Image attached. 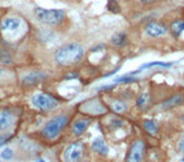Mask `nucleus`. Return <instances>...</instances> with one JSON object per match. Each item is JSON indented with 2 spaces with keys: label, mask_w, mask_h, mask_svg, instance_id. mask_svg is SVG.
<instances>
[{
  "label": "nucleus",
  "mask_w": 184,
  "mask_h": 162,
  "mask_svg": "<svg viewBox=\"0 0 184 162\" xmlns=\"http://www.w3.org/2000/svg\"><path fill=\"white\" fill-rule=\"evenodd\" d=\"M144 1H146V3H152L153 0H144Z\"/></svg>",
  "instance_id": "a878e982"
},
{
  "label": "nucleus",
  "mask_w": 184,
  "mask_h": 162,
  "mask_svg": "<svg viewBox=\"0 0 184 162\" xmlns=\"http://www.w3.org/2000/svg\"><path fill=\"white\" fill-rule=\"evenodd\" d=\"M83 153V144L81 142L71 143L63 151V160L64 162H78L81 160Z\"/></svg>",
  "instance_id": "423d86ee"
},
{
  "label": "nucleus",
  "mask_w": 184,
  "mask_h": 162,
  "mask_svg": "<svg viewBox=\"0 0 184 162\" xmlns=\"http://www.w3.org/2000/svg\"><path fill=\"white\" fill-rule=\"evenodd\" d=\"M30 101L33 104V107L39 109V110H52L58 105V100L54 99L53 96H51L48 94L44 93H38L34 94L30 99Z\"/></svg>",
  "instance_id": "20e7f679"
},
{
  "label": "nucleus",
  "mask_w": 184,
  "mask_h": 162,
  "mask_svg": "<svg viewBox=\"0 0 184 162\" xmlns=\"http://www.w3.org/2000/svg\"><path fill=\"white\" fill-rule=\"evenodd\" d=\"M35 19L47 26H56L59 24L64 18L63 9H44V8H34L33 10Z\"/></svg>",
  "instance_id": "f03ea898"
},
{
  "label": "nucleus",
  "mask_w": 184,
  "mask_h": 162,
  "mask_svg": "<svg viewBox=\"0 0 184 162\" xmlns=\"http://www.w3.org/2000/svg\"><path fill=\"white\" fill-rule=\"evenodd\" d=\"M111 42L115 46H124L126 43V34L125 33H116V34L111 38Z\"/></svg>",
  "instance_id": "dca6fc26"
},
{
  "label": "nucleus",
  "mask_w": 184,
  "mask_h": 162,
  "mask_svg": "<svg viewBox=\"0 0 184 162\" xmlns=\"http://www.w3.org/2000/svg\"><path fill=\"white\" fill-rule=\"evenodd\" d=\"M144 128L145 131L149 133V134H155L157 133V126H155V123L153 120H150V119H146L144 120Z\"/></svg>",
  "instance_id": "f3484780"
},
{
  "label": "nucleus",
  "mask_w": 184,
  "mask_h": 162,
  "mask_svg": "<svg viewBox=\"0 0 184 162\" xmlns=\"http://www.w3.org/2000/svg\"><path fill=\"white\" fill-rule=\"evenodd\" d=\"M146 101H148V94L143 93V94H141L140 96L138 98V101H136V104H138L139 108H143L145 104H146Z\"/></svg>",
  "instance_id": "412c9836"
},
{
  "label": "nucleus",
  "mask_w": 184,
  "mask_h": 162,
  "mask_svg": "<svg viewBox=\"0 0 184 162\" xmlns=\"http://www.w3.org/2000/svg\"><path fill=\"white\" fill-rule=\"evenodd\" d=\"M37 162H45L44 160H42V158H39V160H37Z\"/></svg>",
  "instance_id": "393cba45"
},
{
  "label": "nucleus",
  "mask_w": 184,
  "mask_h": 162,
  "mask_svg": "<svg viewBox=\"0 0 184 162\" xmlns=\"http://www.w3.org/2000/svg\"><path fill=\"white\" fill-rule=\"evenodd\" d=\"M13 151L10 150V148H5V150H3V152L0 153V156H1V158H4V160H12L13 158Z\"/></svg>",
  "instance_id": "4be33fe9"
},
{
  "label": "nucleus",
  "mask_w": 184,
  "mask_h": 162,
  "mask_svg": "<svg viewBox=\"0 0 184 162\" xmlns=\"http://www.w3.org/2000/svg\"><path fill=\"white\" fill-rule=\"evenodd\" d=\"M0 61L4 63H10L12 62V57L9 55V52L6 50H0Z\"/></svg>",
  "instance_id": "6ab92c4d"
},
{
  "label": "nucleus",
  "mask_w": 184,
  "mask_h": 162,
  "mask_svg": "<svg viewBox=\"0 0 184 162\" xmlns=\"http://www.w3.org/2000/svg\"><path fill=\"white\" fill-rule=\"evenodd\" d=\"M44 79H45L44 72H42V71H33V72L24 76L22 81L24 85H29L30 86V85H35V84L40 82V81H43Z\"/></svg>",
  "instance_id": "9d476101"
},
{
  "label": "nucleus",
  "mask_w": 184,
  "mask_h": 162,
  "mask_svg": "<svg viewBox=\"0 0 184 162\" xmlns=\"http://www.w3.org/2000/svg\"><path fill=\"white\" fill-rule=\"evenodd\" d=\"M145 153V143L141 139H136L130 146L126 155V162H143Z\"/></svg>",
  "instance_id": "39448f33"
},
{
  "label": "nucleus",
  "mask_w": 184,
  "mask_h": 162,
  "mask_svg": "<svg viewBox=\"0 0 184 162\" xmlns=\"http://www.w3.org/2000/svg\"><path fill=\"white\" fill-rule=\"evenodd\" d=\"M10 134H0V147H1L3 144L6 143V141L10 139Z\"/></svg>",
  "instance_id": "5701e85b"
},
{
  "label": "nucleus",
  "mask_w": 184,
  "mask_h": 162,
  "mask_svg": "<svg viewBox=\"0 0 184 162\" xmlns=\"http://www.w3.org/2000/svg\"><path fill=\"white\" fill-rule=\"evenodd\" d=\"M133 81H136V79L126 75V76H122V77L114 79V84H125V82H133Z\"/></svg>",
  "instance_id": "aec40b11"
},
{
  "label": "nucleus",
  "mask_w": 184,
  "mask_h": 162,
  "mask_svg": "<svg viewBox=\"0 0 184 162\" xmlns=\"http://www.w3.org/2000/svg\"><path fill=\"white\" fill-rule=\"evenodd\" d=\"M92 148L95 150L96 152H98L100 155H103V156L108 153V148H107V146H106L105 141H103L101 137L95 138V139L92 141Z\"/></svg>",
  "instance_id": "ddd939ff"
},
{
  "label": "nucleus",
  "mask_w": 184,
  "mask_h": 162,
  "mask_svg": "<svg viewBox=\"0 0 184 162\" xmlns=\"http://www.w3.org/2000/svg\"><path fill=\"white\" fill-rule=\"evenodd\" d=\"M22 20L17 17H8L4 18L1 23H0V28L3 32H15L20 28Z\"/></svg>",
  "instance_id": "6e6552de"
},
{
  "label": "nucleus",
  "mask_w": 184,
  "mask_h": 162,
  "mask_svg": "<svg viewBox=\"0 0 184 162\" xmlns=\"http://www.w3.org/2000/svg\"><path fill=\"white\" fill-rule=\"evenodd\" d=\"M13 122H14V117L10 112L8 110L0 112V132L6 131L13 124Z\"/></svg>",
  "instance_id": "9b49d317"
},
{
  "label": "nucleus",
  "mask_w": 184,
  "mask_h": 162,
  "mask_svg": "<svg viewBox=\"0 0 184 162\" xmlns=\"http://www.w3.org/2000/svg\"><path fill=\"white\" fill-rule=\"evenodd\" d=\"M84 51L81 45L72 42V43L64 45L57 50L54 53V61L61 66H71L77 63L83 57Z\"/></svg>",
  "instance_id": "f257e3e1"
},
{
  "label": "nucleus",
  "mask_w": 184,
  "mask_h": 162,
  "mask_svg": "<svg viewBox=\"0 0 184 162\" xmlns=\"http://www.w3.org/2000/svg\"><path fill=\"white\" fill-rule=\"evenodd\" d=\"M170 32L174 37H179L184 32V20H174L172 24H170Z\"/></svg>",
  "instance_id": "4468645a"
},
{
  "label": "nucleus",
  "mask_w": 184,
  "mask_h": 162,
  "mask_svg": "<svg viewBox=\"0 0 184 162\" xmlns=\"http://www.w3.org/2000/svg\"><path fill=\"white\" fill-rule=\"evenodd\" d=\"M89 126V119L83 118V119H78L72 124V132L74 136H81L82 133L87 129V127Z\"/></svg>",
  "instance_id": "f8f14e48"
},
{
  "label": "nucleus",
  "mask_w": 184,
  "mask_h": 162,
  "mask_svg": "<svg viewBox=\"0 0 184 162\" xmlns=\"http://www.w3.org/2000/svg\"><path fill=\"white\" fill-rule=\"evenodd\" d=\"M168 32L167 27L164 24L159 22H150L145 26V33L150 37H160V36H164L165 33Z\"/></svg>",
  "instance_id": "0eeeda50"
},
{
  "label": "nucleus",
  "mask_w": 184,
  "mask_h": 162,
  "mask_svg": "<svg viewBox=\"0 0 184 162\" xmlns=\"http://www.w3.org/2000/svg\"><path fill=\"white\" fill-rule=\"evenodd\" d=\"M67 123H68V115H66V114H61V115L52 118L43 127V136L45 138H48V139H54L61 133V131L67 126Z\"/></svg>",
  "instance_id": "7ed1b4c3"
},
{
  "label": "nucleus",
  "mask_w": 184,
  "mask_h": 162,
  "mask_svg": "<svg viewBox=\"0 0 184 162\" xmlns=\"http://www.w3.org/2000/svg\"><path fill=\"white\" fill-rule=\"evenodd\" d=\"M173 63L172 62H160V61H154V62H149L141 66V69H149L153 67V66H162V67H170Z\"/></svg>",
  "instance_id": "a211bd4d"
},
{
  "label": "nucleus",
  "mask_w": 184,
  "mask_h": 162,
  "mask_svg": "<svg viewBox=\"0 0 184 162\" xmlns=\"http://www.w3.org/2000/svg\"><path fill=\"white\" fill-rule=\"evenodd\" d=\"M182 104H184V94L178 93L175 95H173V96L168 98L167 100H164L162 103V109L163 110H170V109L180 107Z\"/></svg>",
  "instance_id": "1a4fd4ad"
},
{
  "label": "nucleus",
  "mask_w": 184,
  "mask_h": 162,
  "mask_svg": "<svg viewBox=\"0 0 184 162\" xmlns=\"http://www.w3.org/2000/svg\"><path fill=\"white\" fill-rule=\"evenodd\" d=\"M77 77V72H71V74H68V75H66L64 76V79H76Z\"/></svg>",
  "instance_id": "b1692460"
},
{
  "label": "nucleus",
  "mask_w": 184,
  "mask_h": 162,
  "mask_svg": "<svg viewBox=\"0 0 184 162\" xmlns=\"http://www.w3.org/2000/svg\"><path fill=\"white\" fill-rule=\"evenodd\" d=\"M110 107H111V110L115 113H124L126 110V104L124 101H121V100H112Z\"/></svg>",
  "instance_id": "2eb2a0df"
}]
</instances>
